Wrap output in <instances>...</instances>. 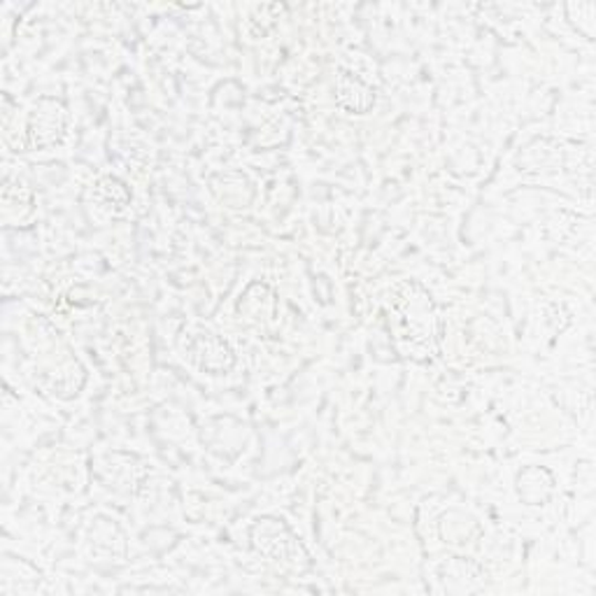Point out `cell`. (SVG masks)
I'll return each mask as SVG.
<instances>
[{
  "label": "cell",
  "mask_w": 596,
  "mask_h": 596,
  "mask_svg": "<svg viewBox=\"0 0 596 596\" xmlns=\"http://www.w3.org/2000/svg\"><path fill=\"white\" fill-rule=\"evenodd\" d=\"M394 338L408 359L429 362L436 355V305L417 280H401L389 292Z\"/></svg>",
  "instance_id": "obj_1"
},
{
  "label": "cell",
  "mask_w": 596,
  "mask_h": 596,
  "mask_svg": "<svg viewBox=\"0 0 596 596\" xmlns=\"http://www.w3.org/2000/svg\"><path fill=\"white\" fill-rule=\"evenodd\" d=\"M250 545L257 555L280 568L303 573L313 566L303 543L294 536L290 524L280 517H259L250 529Z\"/></svg>",
  "instance_id": "obj_2"
},
{
  "label": "cell",
  "mask_w": 596,
  "mask_h": 596,
  "mask_svg": "<svg viewBox=\"0 0 596 596\" xmlns=\"http://www.w3.org/2000/svg\"><path fill=\"white\" fill-rule=\"evenodd\" d=\"M180 355L206 375H227L236 366V355L224 338L203 326H187L178 336Z\"/></svg>",
  "instance_id": "obj_3"
},
{
  "label": "cell",
  "mask_w": 596,
  "mask_h": 596,
  "mask_svg": "<svg viewBox=\"0 0 596 596\" xmlns=\"http://www.w3.org/2000/svg\"><path fill=\"white\" fill-rule=\"evenodd\" d=\"M65 134H69V107L52 96L38 98L27 115L24 151L50 149L59 145Z\"/></svg>",
  "instance_id": "obj_4"
},
{
  "label": "cell",
  "mask_w": 596,
  "mask_h": 596,
  "mask_svg": "<svg viewBox=\"0 0 596 596\" xmlns=\"http://www.w3.org/2000/svg\"><path fill=\"white\" fill-rule=\"evenodd\" d=\"M378 103L375 86L357 71L341 65L336 75V105L347 115H366Z\"/></svg>",
  "instance_id": "obj_5"
},
{
  "label": "cell",
  "mask_w": 596,
  "mask_h": 596,
  "mask_svg": "<svg viewBox=\"0 0 596 596\" xmlns=\"http://www.w3.org/2000/svg\"><path fill=\"white\" fill-rule=\"evenodd\" d=\"M438 581L446 592H473L484 581V571L471 560L450 557L438 566Z\"/></svg>",
  "instance_id": "obj_6"
},
{
  "label": "cell",
  "mask_w": 596,
  "mask_h": 596,
  "mask_svg": "<svg viewBox=\"0 0 596 596\" xmlns=\"http://www.w3.org/2000/svg\"><path fill=\"white\" fill-rule=\"evenodd\" d=\"M552 492H555V478L545 469L532 467L517 475V494L526 505H545Z\"/></svg>",
  "instance_id": "obj_7"
},
{
  "label": "cell",
  "mask_w": 596,
  "mask_h": 596,
  "mask_svg": "<svg viewBox=\"0 0 596 596\" xmlns=\"http://www.w3.org/2000/svg\"><path fill=\"white\" fill-rule=\"evenodd\" d=\"M94 198L101 210H107V212H122L128 208L130 203V191L128 187L119 180V178H113V175H107V178H101L94 187Z\"/></svg>",
  "instance_id": "obj_8"
},
{
  "label": "cell",
  "mask_w": 596,
  "mask_h": 596,
  "mask_svg": "<svg viewBox=\"0 0 596 596\" xmlns=\"http://www.w3.org/2000/svg\"><path fill=\"white\" fill-rule=\"evenodd\" d=\"M119 526L113 524L109 520H96V524L92 526L90 534V545H92V555H103V557H115L117 547H122L126 552V545H115L109 543V536L117 534Z\"/></svg>",
  "instance_id": "obj_9"
}]
</instances>
